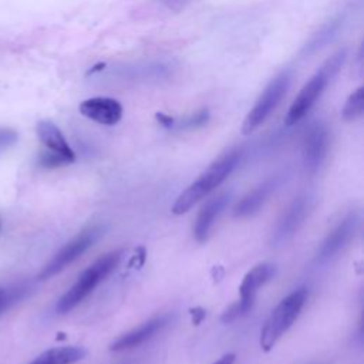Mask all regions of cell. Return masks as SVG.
<instances>
[{
	"instance_id": "cell-3",
	"label": "cell",
	"mask_w": 364,
	"mask_h": 364,
	"mask_svg": "<svg viewBox=\"0 0 364 364\" xmlns=\"http://www.w3.org/2000/svg\"><path fill=\"white\" fill-rule=\"evenodd\" d=\"M121 256V250H114L101 256L91 266H88L78 276L77 282L60 297L55 307L57 311L64 314L78 306L118 266Z\"/></svg>"
},
{
	"instance_id": "cell-18",
	"label": "cell",
	"mask_w": 364,
	"mask_h": 364,
	"mask_svg": "<svg viewBox=\"0 0 364 364\" xmlns=\"http://www.w3.org/2000/svg\"><path fill=\"white\" fill-rule=\"evenodd\" d=\"M337 28H338V21H337V20H334V21L328 23L327 26H324L318 33H316V34L311 37V40L309 41V44H306L304 51H306L307 54H310V53H313L314 50L320 48L326 41H328V40L334 36V33L337 31Z\"/></svg>"
},
{
	"instance_id": "cell-14",
	"label": "cell",
	"mask_w": 364,
	"mask_h": 364,
	"mask_svg": "<svg viewBox=\"0 0 364 364\" xmlns=\"http://www.w3.org/2000/svg\"><path fill=\"white\" fill-rule=\"evenodd\" d=\"M37 135H38V139L41 141V144L48 151L64 156L70 162H73L75 159V154H74L73 148L70 146V144L64 138L63 132L54 122H51L48 119L40 121L37 124Z\"/></svg>"
},
{
	"instance_id": "cell-24",
	"label": "cell",
	"mask_w": 364,
	"mask_h": 364,
	"mask_svg": "<svg viewBox=\"0 0 364 364\" xmlns=\"http://www.w3.org/2000/svg\"><path fill=\"white\" fill-rule=\"evenodd\" d=\"M156 118H158V121H159L164 127H172V124H173V118H171L169 115H165V114H162V112H158V114H156Z\"/></svg>"
},
{
	"instance_id": "cell-12",
	"label": "cell",
	"mask_w": 364,
	"mask_h": 364,
	"mask_svg": "<svg viewBox=\"0 0 364 364\" xmlns=\"http://www.w3.org/2000/svg\"><path fill=\"white\" fill-rule=\"evenodd\" d=\"M277 186V179L270 178L257 185L255 189L247 192L235 206L233 215L236 218H247L259 212V209L266 203L267 198L273 193Z\"/></svg>"
},
{
	"instance_id": "cell-7",
	"label": "cell",
	"mask_w": 364,
	"mask_h": 364,
	"mask_svg": "<svg viewBox=\"0 0 364 364\" xmlns=\"http://www.w3.org/2000/svg\"><path fill=\"white\" fill-rule=\"evenodd\" d=\"M358 228V216L357 213H348L328 235L327 237L321 242L316 260L318 263H326L331 260L336 255H338L347 243L353 239Z\"/></svg>"
},
{
	"instance_id": "cell-13",
	"label": "cell",
	"mask_w": 364,
	"mask_h": 364,
	"mask_svg": "<svg viewBox=\"0 0 364 364\" xmlns=\"http://www.w3.org/2000/svg\"><path fill=\"white\" fill-rule=\"evenodd\" d=\"M228 202H229V193H220L205 203V206L200 209L196 218L195 228H193V235L198 242L202 243L208 239L215 220L222 213Z\"/></svg>"
},
{
	"instance_id": "cell-23",
	"label": "cell",
	"mask_w": 364,
	"mask_h": 364,
	"mask_svg": "<svg viewBox=\"0 0 364 364\" xmlns=\"http://www.w3.org/2000/svg\"><path fill=\"white\" fill-rule=\"evenodd\" d=\"M235 360H236V354L235 353H226L218 361H215L212 364H235Z\"/></svg>"
},
{
	"instance_id": "cell-21",
	"label": "cell",
	"mask_w": 364,
	"mask_h": 364,
	"mask_svg": "<svg viewBox=\"0 0 364 364\" xmlns=\"http://www.w3.org/2000/svg\"><path fill=\"white\" fill-rule=\"evenodd\" d=\"M18 139V135L11 128H0V152L13 146Z\"/></svg>"
},
{
	"instance_id": "cell-19",
	"label": "cell",
	"mask_w": 364,
	"mask_h": 364,
	"mask_svg": "<svg viewBox=\"0 0 364 364\" xmlns=\"http://www.w3.org/2000/svg\"><path fill=\"white\" fill-rule=\"evenodd\" d=\"M252 304H247V303H243L240 300H237L236 303L230 304L223 313H222V317H220V321L225 323V324H229V323H233L236 321L237 318L243 317L245 314H247L250 310H252Z\"/></svg>"
},
{
	"instance_id": "cell-8",
	"label": "cell",
	"mask_w": 364,
	"mask_h": 364,
	"mask_svg": "<svg viewBox=\"0 0 364 364\" xmlns=\"http://www.w3.org/2000/svg\"><path fill=\"white\" fill-rule=\"evenodd\" d=\"M309 208L310 205L307 196H299L289 205V208L279 218L272 233V243L274 246H280L293 237V235L303 223Z\"/></svg>"
},
{
	"instance_id": "cell-2",
	"label": "cell",
	"mask_w": 364,
	"mask_h": 364,
	"mask_svg": "<svg viewBox=\"0 0 364 364\" xmlns=\"http://www.w3.org/2000/svg\"><path fill=\"white\" fill-rule=\"evenodd\" d=\"M346 58V51L340 50L336 54H333L321 67L317 70L313 77L303 85L297 97L294 98L293 104L290 105L284 122L286 125H294L299 122L306 114L313 108V105L317 102L320 95L323 94L327 84L331 81V78L338 73Z\"/></svg>"
},
{
	"instance_id": "cell-11",
	"label": "cell",
	"mask_w": 364,
	"mask_h": 364,
	"mask_svg": "<svg viewBox=\"0 0 364 364\" xmlns=\"http://www.w3.org/2000/svg\"><path fill=\"white\" fill-rule=\"evenodd\" d=\"M169 317L168 316H156L144 324L138 326L136 328L119 336L109 344L111 351H124L131 350L134 347H138L152 338L158 331H161L168 324Z\"/></svg>"
},
{
	"instance_id": "cell-25",
	"label": "cell",
	"mask_w": 364,
	"mask_h": 364,
	"mask_svg": "<svg viewBox=\"0 0 364 364\" xmlns=\"http://www.w3.org/2000/svg\"><path fill=\"white\" fill-rule=\"evenodd\" d=\"M6 309V290L0 289V311Z\"/></svg>"
},
{
	"instance_id": "cell-4",
	"label": "cell",
	"mask_w": 364,
	"mask_h": 364,
	"mask_svg": "<svg viewBox=\"0 0 364 364\" xmlns=\"http://www.w3.org/2000/svg\"><path fill=\"white\" fill-rule=\"evenodd\" d=\"M307 289L299 287L290 294H287L269 314L260 331V347L263 351H270L276 343L284 336V333L297 320L301 309L307 300Z\"/></svg>"
},
{
	"instance_id": "cell-15",
	"label": "cell",
	"mask_w": 364,
	"mask_h": 364,
	"mask_svg": "<svg viewBox=\"0 0 364 364\" xmlns=\"http://www.w3.org/2000/svg\"><path fill=\"white\" fill-rule=\"evenodd\" d=\"M273 274H274V266L272 263H259L255 267H252L245 274V277L239 286V294H240L239 300L253 306L259 289L266 282H269V279Z\"/></svg>"
},
{
	"instance_id": "cell-10",
	"label": "cell",
	"mask_w": 364,
	"mask_h": 364,
	"mask_svg": "<svg viewBox=\"0 0 364 364\" xmlns=\"http://www.w3.org/2000/svg\"><path fill=\"white\" fill-rule=\"evenodd\" d=\"M80 112L101 125H115L122 118V105L109 97H92L80 104Z\"/></svg>"
},
{
	"instance_id": "cell-5",
	"label": "cell",
	"mask_w": 364,
	"mask_h": 364,
	"mask_svg": "<svg viewBox=\"0 0 364 364\" xmlns=\"http://www.w3.org/2000/svg\"><path fill=\"white\" fill-rule=\"evenodd\" d=\"M290 71H282L267 84V87L262 91L260 97L257 98L253 108L247 112L243 121L242 132L245 135H249L253 131H256L272 115V112L276 109V107L284 97L290 85Z\"/></svg>"
},
{
	"instance_id": "cell-9",
	"label": "cell",
	"mask_w": 364,
	"mask_h": 364,
	"mask_svg": "<svg viewBox=\"0 0 364 364\" xmlns=\"http://www.w3.org/2000/svg\"><path fill=\"white\" fill-rule=\"evenodd\" d=\"M328 151V131L324 124H314L306 134L303 144V164L309 173H316Z\"/></svg>"
},
{
	"instance_id": "cell-6",
	"label": "cell",
	"mask_w": 364,
	"mask_h": 364,
	"mask_svg": "<svg viewBox=\"0 0 364 364\" xmlns=\"http://www.w3.org/2000/svg\"><path fill=\"white\" fill-rule=\"evenodd\" d=\"M101 235V228L94 226L82 230L73 240H70L64 247H61L54 257L41 269L38 273V280H47L63 272L74 260H77L82 253H85Z\"/></svg>"
},
{
	"instance_id": "cell-1",
	"label": "cell",
	"mask_w": 364,
	"mask_h": 364,
	"mask_svg": "<svg viewBox=\"0 0 364 364\" xmlns=\"http://www.w3.org/2000/svg\"><path fill=\"white\" fill-rule=\"evenodd\" d=\"M240 159V152L237 149L229 151L220 158H218L213 164L208 166L205 172H202L175 200L172 205L173 215L186 213L193 205L206 198L213 189H216L236 168Z\"/></svg>"
},
{
	"instance_id": "cell-16",
	"label": "cell",
	"mask_w": 364,
	"mask_h": 364,
	"mask_svg": "<svg viewBox=\"0 0 364 364\" xmlns=\"http://www.w3.org/2000/svg\"><path fill=\"white\" fill-rule=\"evenodd\" d=\"M87 351L77 346L54 347L43 351L28 364H75L85 357Z\"/></svg>"
},
{
	"instance_id": "cell-22",
	"label": "cell",
	"mask_w": 364,
	"mask_h": 364,
	"mask_svg": "<svg viewBox=\"0 0 364 364\" xmlns=\"http://www.w3.org/2000/svg\"><path fill=\"white\" fill-rule=\"evenodd\" d=\"M208 118H209V114H208V111L206 109H202V111H199V112H196V114H193L192 117H189L185 122H183V128H195V127H200V125H203L206 121H208Z\"/></svg>"
},
{
	"instance_id": "cell-20",
	"label": "cell",
	"mask_w": 364,
	"mask_h": 364,
	"mask_svg": "<svg viewBox=\"0 0 364 364\" xmlns=\"http://www.w3.org/2000/svg\"><path fill=\"white\" fill-rule=\"evenodd\" d=\"M38 162H40L41 166H46V168H55V166H61V165H65V164H71L64 156H61V155H58L55 152H51L48 149L40 154Z\"/></svg>"
},
{
	"instance_id": "cell-17",
	"label": "cell",
	"mask_w": 364,
	"mask_h": 364,
	"mask_svg": "<svg viewBox=\"0 0 364 364\" xmlns=\"http://www.w3.org/2000/svg\"><path fill=\"white\" fill-rule=\"evenodd\" d=\"M363 109H364V87H358L347 98V101L341 109V117L346 121H354L361 117Z\"/></svg>"
}]
</instances>
